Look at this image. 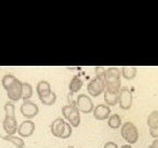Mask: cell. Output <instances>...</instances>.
<instances>
[{
	"mask_svg": "<svg viewBox=\"0 0 158 148\" xmlns=\"http://www.w3.org/2000/svg\"><path fill=\"white\" fill-rule=\"evenodd\" d=\"M5 110V118L2 122V128L7 133V135H15L18 133V121L15 117V105L11 101H8L3 106Z\"/></svg>",
	"mask_w": 158,
	"mask_h": 148,
	"instance_id": "obj_1",
	"label": "cell"
},
{
	"mask_svg": "<svg viewBox=\"0 0 158 148\" xmlns=\"http://www.w3.org/2000/svg\"><path fill=\"white\" fill-rule=\"evenodd\" d=\"M62 113L72 127H78L79 124H80V112L75 105V102L63 106Z\"/></svg>",
	"mask_w": 158,
	"mask_h": 148,
	"instance_id": "obj_2",
	"label": "cell"
},
{
	"mask_svg": "<svg viewBox=\"0 0 158 148\" xmlns=\"http://www.w3.org/2000/svg\"><path fill=\"white\" fill-rule=\"evenodd\" d=\"M121 136L125 139L126 142L130 144H135L137 143L138 138H139V134H138V130L132 122L127 121L124 122L121 126Z\"/></svg>",
	"mask_w": 158,
	"mask_h": 148,
	"instance_id": "obj_3",
	"label": "cell"
},
{
	"mask_svg": "<svg viewBox=\"0 0 158 148\" xmlns=\"http://www.w3.org/2000/svg\"><path fill=\"white\" fill-rule=\"evenodd\" d=\"M87 91H88L89 96L94 97V98H97L100 94L104 93V91H106V82H104L103 77L96 76L94 79H91L88 82Z\"/></svg>",
	"mask_w": 158,
	"mask_h": 148,
	"instance_id": "obj_4",
	"label": "cell"
},
{
	"mask_svg": "<svg viewBox=\"0 0 158 148\" xmlns=\"http://www.w3.org/2000/svg\"><path fill=\"white\" fill-rule=\"evenodd\" d=\"M75 105L80 113H91L94 109V104L92 102L91 98L85 93L79 94L77 97L76 101H75Z\"/></svg>",
	"mask_w": 158,
	"mask_h": 148,
	"instance_id": "obj_5",
	"label": "cell"
},
{
	"mask_svg": "<svg viewBox=\"0 0 158 148\" xmlns=\"http://www.w3.org/2000/svg\"><path fill=\"white\" fill-rule=\"evenodd\" d=\"M118 104L122 110H128L133 104V93L128 87H122L118 91Z\"/></svg>",
	"mask_w": 158,
	"mask_h": 148,
	"instance_id": "obj_6",
	"label": "cell"
},
{
	"mask_svg": "<svg viewBox=\"0 0 158 148\" xmlns=\"http://www.w3.org/2000/svg\"><path fill=\"white\" fill-rule=\"evenodd\" d=\"M103 79L106 87L121 84V70L118 67H109L104 72Z\"/></svg>",
	"mask_w": 158,
	"mask_h": 148,
	"instance_id": "obj_7",
	"label": "cell"
},
{
	"mask_svg": "<svg viewBox=\"0 0 158 148\" xmlns=\"http://www.w3.org/2000/svg\"><path fill=\"white\" fill-rule=\"evenodd\" d=\"M40 109L37 104L33 101H23V103L20 106V112L24 116L27 120H31V118L35 117L39 114Z\"/></svg>",
	"mask_w": 158,
	"mask_h": 148,
	"instance_id": "obj_8",
	"label": "cell"
},
{
	"mask_svg": "<svg viewBox=\"0 0 158 148\" xmlns=\"http://www.w3.org/2000/svg\"><path fill=\"white\" fill-rule=\"evenodd\" d=\"M22 84L18 79L17 81L10 87L7 90V97L9 99V101L11 102H18L19 100L22 99Z\"/></svg>",
	"mask_w": 158,
	"mask_h": 148,
	"instance_id": "obj_9",
	"label": "cell"
},
{
	"mask_svg": "<svg viewBox=\"0 0 158 148\" xmlns=\"http://www.w3.org/2000/svg\"><path fill=\"white\" fill-rule=\"evenodd\" d=\"M35 131V123L31 120H25L18 127V135L21 138H27L32 136Z\"/></svg>",
	"mask_w": 158,
	"mask_h": 148,
	"instance_id": "obj_10",
	"label": "cell"
},
{
	"mask_svg": "<svg viewBox=\"0 0 158 148\" xmlns=\"http://www.w3.org/2000/svg\"><path fill=\"white\" fill-rule=\"evenodd\" d=\"M92 113L97 121H106L111 115V109L106 104H98L94 106Z\"/></svg>",
	"mask_w": 158,
	"mask_h": 148,
	"instance_id": "obj_11",
	"label": "cell"
},
{
	"mask_svg": "<svg viewBox=\"0 0 158 148\" xmlns=\"http://www.w3.org/2000/svg\"><path fill=\"white\" fill-rule=\"evenodd\" d=\"M65 124H66V121L62 117H57L55 121H53L52 125H51V132H52L53 136H55L57 138L62 137V134L65 128Z\"/></svg>",
	"mask_w": 158,
	"mask_h": 148,
	"instance_id": "obj_12",
	"label": "cell"
},
{
	"mask_svg": "<svg viewBox=\"0 0 158 148\" xmlns=\"http://www.w3.org/2000/svg\"><path fill=\"white\" fill-rule=\"evenodd\" d=\"M36 93L39 99L47 97L48 94L52 93V88H51V84L46 80H41V81L37 82L36 84Z\"/></svg>",
	"mask_w": 158,
	"mask_h": 148,
	"instance_id": "obj_13",
	"label": "cell"
},
{
	"mask_svg": "<svg viewBox=\"0 0 158 148\" xmlns=\"http://www.w3.org/2000/svg\"><path fill=\"white\" fill-rule=\"evenodd\" d=\"M1 138H2L3 141H7V142H9V143L13 144V146H15V148H24V146H25L23 138H21L20 136L18 137V136H15V135H5V136H1Z\"/></svg>",
	"mask_w": 158,
	"mask_h": 148,
	"instance_id": "obj_14",
	"label": "cell"
},
{
	"mask_svg": "<svg viewBox=\"0 0 158 148\" xmlns=\"http://www.w3.org/2000/svg\"><path fill=\"white\" fill-rule=\"evenodd\" d=\"M104 102L108 106H114L118 103V92L104 91Z\"/></svg>",
	"mask_w": 158,
	"mask_h": 148,
	"instance_id": "obj_15",
	"label": "cell"
},
{
	"mask_svg": "<svg viewBox=\"0 0 158 148\" xmlns=\"http://www.w3.org/2000/svg\"><path fill=\"white\" fill-rule=\"evenodd\" d=\"M136 74H137V68L136 67L126 66L121 69V76L125 80H133L136 77Z\"/></svg>",
	"mask_w": 158,
	"mask_h": 148,
	"instance_id": "obj_16",
	"label": "cell"
},
{
	"mask_svg": "<svg viewBox=\"0 0 158 148\" xmlns=\"http://www.w3.org/2000/svg\"><path fill=\"white\" fill-rule=\"evenodd\" d=\"M82 84H84V82H82V80L79 78L78 76L73 77V79L70 80L69 86H68L69 92H70V93H76V92H78L79 90L82 88Z\"/></svg>",
	"mask_w": 158,
	"mask_h": 148,
	"instance_id": "obj_17",
	"label": "cell"
},
{
	"mask_svg": "<svg viewBox=\"0 0 158 148\" xmlns=\"http://www.w3.org/2000/svg\"><path fill=\"white\" fill-rule=\"evenodd\" d=\"M108 125L111 130H118L122 126V118L118 114H111L108 118Z\"/></svg>",
	"mask_w": 158,
	"mask_h": 148,
	"instance_id": "obj_18",
	"label": "cell"
},
{
	"mask_svg": "<svg viewBox=\"0 0 158 148\" xmlns=\"http://www.w3.org/2000/svg\"><path fill=\"white\" fill-rule=\"evenodd\" d=\"M33 96V87L29 82H23L22 84V100L23 101H29Z\"/></svg>",
	"mask_w": 158,
	"mask_h": 148,
	"instance_id": "obj_19",
	"label": "cell"
},
{
	"mask_svg": "<svg viewBox=\"0 0 158 148\" xmlns=\"http://www.w3.org/2000/svg\"><path fill=\"white\" fill-rule=\"evenodd\" d=\"M17 80H18L17 77H15L13 75H11V74H7V75H5V76L2 77V79H1V84H2L3 89L7 91L8 89L12 86V84H15Z\"/></svg>",
	"mask_w": 158,
	"mask_h": 148,
	"instance_id": "obj_20",
	"label": "cell"
},
{
	"mask_svg": "<svg viewBox=\"0 0 158 148\" xmlns=\"http://www.w3.org/2000/svg\"><path fill=\"white\" fill-rule=\"evenodd\" d=\"M147 125L149 128H155L158 126V111H153L147 117Z\"/></svg>",
	"mask_w": 158,
	"mask_h": 148,
	"instance_id": "obj_21",
	"label": "cell"
},
{
	"mask_svg": "<svg viewBox=\"0 0 158 148\" xmlns=\"http://www.w3.org/2000/svg\"><path fill=\"white\" fill-rule=\"evenodd\" d=\"M57 100V96L55 92L52 91V93L48 94L47 97H44V98H41L40 99V101L42 102L44 105H53V104L56 102Z\"/></svg>",
	"mask_w": 158,
	"mask_h": 148,
	"instance_id": "obj_22",
	"label": "cell"
},
{
	"mask_svg": "<svg viewBox=\"0 0 158 148\" xmlns=\"http://www.w3.org/2000/svg\"><path fill=\"white\" fill-rule=\"evenodd\" d=\"M73 134V127L70 126V124L68 123V122H66V124H65V128H64V132H63L62 134V139H66V138L70 137Z\"/></svg>",
	"mask_w": 158,
	"mask_h": 148,
	"instance_id": "obj_23",
	"label": "cell"
},
{
	"mask_svg": "<svg viewBox=\"0 0 158 148\" xmlns=\"http://www.w3.org/2000/svg\"><path fill=\"white\" fill-rule=\"evenodd\" d=\"M149 134L153 138L155 139H158V126L155 128H149Z\"/></svg>",
	"mask_w": 158,
	"mask_h": 148,
	"instance_id": "obj_24",
	"label": "cell"
},
{
	"mask_svg": "<svg viewBox=\"0 0 158 148\" xmlns=\"http://www.w3.org/2000/svg\"><path fill=\"white\" fill-rule=\"evenodd\" d=\"M106 70V69L104 68V67H96V74H97V76L103 77Z\"/></svg>",
	"mask_w": 158,
	"mask_h": 148,
	"instance_id": "obj_25",
	"label": "cell"
},
{
	"mask_svg": "<svg viewBox=\"0 0 158 148\" xmlns=\"http://www.w3.org/2000/svg\"><path fill=\"white\" fill-rule=\"evenodd\" d=\"M103 148H118V146L114 142H108V143L104 144Z\"/></svg>",
	"mask_w": 158,
	"mask_h": 148,
	"instance_id": "obj_26",
	"label": "cell"
},
{
	"mask_svg": "<svg viewBox=\"0 0 158 148\" xmlns=\"http://www.w3.org/2000/svg\"><path fill=\"white\" fill-rule=\"evenodd\" d=\"M152 146H153L154 148H158V139H155V141L152 143Z\"/></svg>",
	"mask_w": 158,
	"mask_h": 148,
	"instance_id": "obj_27",
	"label": "cell"
},
{
	"mask_svg": "<svg viewBox=\"0 0 158 148\" xmlns=\"http://www.w3.org/2000/svg\"><path fill=\"white\" fill-rule=\"evenodd\" d=\"M120 148H133V147H132L131 145H128V144H127V145H123V146H121V147H120Z\"/></svg>",
	"mask_w": 158,
	"mask_h": 148,
	"instance_id": "obj_28",
	"label": "cell"
},
{
	"mask_svg": "<svg viewBox=\"0 0 158 148\" xmlns=\"http://www.w3.org/2000/svg\"><path fill=\"white\" fill-rule=\"evenodd\" d=\"M147 148H154V147H153V146L151 145V146H149V147H147Z\"/></svg>",
	"mask_w": 158,
	"mask_h": 148,
	"instance_id": "obj_29",
	"label": "cell"
},
{
	"mask_svg": "<svg viewBox=\"0 0 158 148\" xmlns=\"http://www.w3.org/2000/svg\"><path fill=\"white\" fill-rule=\"evenodd\" d=\"M67 148H75V147H73V146H70V147H67Z\"/></svg>",
	"mask_w": 158,
	"mask_h": 148,
	"instance_id": "obj_30",
	"label": "cell"
}]
</instances>
